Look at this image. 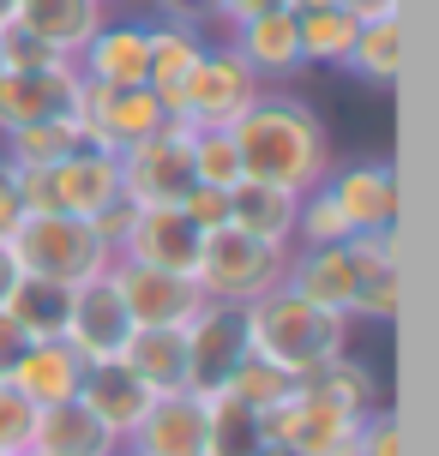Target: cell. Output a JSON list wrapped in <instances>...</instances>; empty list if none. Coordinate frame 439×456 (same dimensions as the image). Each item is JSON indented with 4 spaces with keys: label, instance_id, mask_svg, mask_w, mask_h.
I'll return each mask as SVG.
<instances>
[{
    "label": "cell",
    "instance_id": "cell-1",
    "mask_svg": "<svg viewBox=\"0 0 439 456\" xmlns=\"http://www.w3.org/2000/svg\"><path fill=\"white\" fill-rule=\"evenodd\" d=\"M235 151H241V175L247 181H271L289 192H313L331 175V126L319 109L295 91H265L247 102V114L229 126Z\"/></svg>",
    "mask_w": 439,
    "mask_h": 456
},
{
    "label": "cell",
    "instance_id": "cell-2",
    "mask_svg": "<svg viewBox=\"0 0 439 456\" xmlns=\"http://www.w3.org/2000/svg\"><path fill=\"white\" fill-rule=\"evenodd\" d=\"M355 337V319L344 313H325L313 300H301L295 289H271L247 306V348L259 361H271L289 379H307L313 366L337 361Z\"/></svg>",
    "mask_w": 439,
    "mask_h": 456
},
{
    "label": "cell",
    "instance_id": "cell-3",
    "mask_svg": "<svg viewBox=\"0 0 439 456\" xmlns=\"http://www.w3.org/2000/svg\"><path fill=\"white\" fill-rule=\"evenodd\" d=\"M283 271H289V247H271L259 234H241L235 223L211 228L199 240V265H193V282L205 300H223V306H253L259 295L283 289Z\"/></svg>",
    "mask_w": 439,
    "mask_h": 456
},
{
    "label": "cell",
    "instance_id": "cell-4",
    "mask_svg": "<svg viewBox=\"0 0 439 456\" xmlns=\"http://www.w3.org/2000/svg\"><path fill=\"white\" fill-rule=\"evenodd\" d=\"M12 252H19L24 276H43V282H61V289H79L115 265L109 240L96 234L85 216H24L19 234H12Z\"/></svg>",
    "mask_w": 439,
    "mask_h": 456
},
{
    "label": "cell",
    "instance_id": "cell-5",
    "mask_svg": "<svg viewBox=\"0 0 439 456\" xmlns=\"http://www.w3.org/2000/svg\"><path fill=\"white\" fill-rule=\"evenodd\" d=\"M259 91H265V78L223 37V43H205L199 67L186 72L181 91L169 96V120H186V126H235Z\"/></svg>",
    "mask_w": 439,
    "mask_h": 456
},
{
    "label": "cell",
    "instance_id": "cell-6",
    "mask_svg": "<svg viewBox=\"0 0 439 456\" xmlns=\"http://www.w3.org/2000/svg\"><path fill=\"white\" fill-rule=\"evenodd\" d=\"M120 192L127 205H181L193 192V126L186 120H162L151 138L133 151H120Z\"/></svg>",
    "mask_w": 439,
    "mask_h": 456
},
{
    "label": "cell",
    "instance_id": "cell-7",
    "mask_svg": "<svg viewBox=\"0 0 439 456\" xmlns=\"http://www.w3.org/2000/svg\"><path fill=\"white\" fill-rule=\"evenodd\" d=\"M169 120L162 109V96L151 85H127V91H109V85H85L79 91V114H72V126H79V144H96V151H133L139 138H151Z\"/></svg>",
    "mask_w": 439,
    "mask_h": 456
},
{
    "label": "cell",
    "instance_id": "cell-8",
    "mask_svg": "<svg viewBox=\"0 0 439 456\" xmlns=\"http://www.w3.org/2000/svg\"><path fill=\"white\" fill-rule=\"evenodd\" d=\"M247 354H253L247 348V306L205 300L186 319V396H217Z\"/></svg>",
    "mask_w": 439,
    "mask_h": 456
},
{
    "label": "cell",
    "instance_id": "cell-9",
    "mask_svg": "<svg viewBox=\"0 0 439 456\" xmlns=\"http://www.w3.org/2000/svg\"><path fill=\"white\" fill-rule=\"evenodd\" d=\"M133 313L120 306L115 282H109V271L91 276V282H79L67 300V324H61V342H67L72 354L85 366H103V361H120L127 354V342H133Z\"/></svg>",
    "mask_w": 439,
    "mask_h": 456
},
{
    "label": "cell",
    "instance_id": "cell-10",
    "mask_svg": "<svg viewBox=\"0 0 439 456\" xmlns=\"http://www.w3.org/2000/svg\"><path fill=\"white\" fill-rule=\"evenodd\" d=\"M109 282H115L120 306L133 313V324H175L181 330L205 295H199V282L181 271H157V265H133V258H115L109 265Z\"/></svg>",
    "mask_w": 439,
    "mask_h": 456
},
{
    "label": "cell",
    "instance_id": "cell-11",
    "mask_svg": "<svg viewBox=\"0 0 439 456\" xmlns=\"http://www.w3.org/2000/svg\"><path fill=\"white\" fill-rule=\"evenodd\" d=\"M79 91H85V78L72 61H54L37 72H0V133L30 126V120H72Z\"/></svg>",
    "mask_w": 439,
    "mask_h": 456
},
{
    "label": "cell",
    "instance_id": "cell-12",
    "mask_svg": "<svg viewBox=\"0 0 439 456\" xmlns=\"http://www.w3.org/2000/svg\"><path fill=\"white\" fill-rule=\"evenodd\" d=\"M361 258L349 252V240L337 247H289V271H283V289H295L301 300H313L325 313H355V295H361Z\"/></svg>",
    "mask_w": 439,
    "mask_h": 456
},
{
    "label": "cell",
    "instance_id": "cell-13",
    "mask_svg": "<svg viewBox=\"0 0 439 456\" xmlns=\"http://www.w3.org/2000/svg\"><path fill=\"white\" fill-rule=\"evenodd\" d=\"M325 192L337 199L349 234H392L397 228V175L392 162H349L325 175Z\"/></svg>",
    "mask_w": 439,
    "mask_h": 456
},
{
    "label": "cell",
    "instance_id": "cell-14",
    "mask_svg": "<svg viewBox=\"0 0 439 456\" xmlns=\"http://www.w3.org/2000/svg\"><path fill=\"white\" fill-rule=\"evenodd\" d=\"M120 451L127 456H205V396H186V390L151 396L145 420L120 438Z\"/></svg>",
    "mask_w": 439,
    "mask_h": 456
},
{
    "label": "cell",
    "instance_id": "cell-15",
    "mask_svg": "<svg viewBox=\"0 0 439 456\" xmlns=\"http://www.w3.org/2000/svg\"><path fill=\"white\" fill-rule=\"evenodd\" d=\"M54 199L61 216H103L109 205H120V157L115 151H96V144H72L67 157L54 162Z\"/></svg>",
    "mask_w": 439,
    "mask_h": 456
},
{
    "label": "cell",
    "instance_id": "cell-16",
    "mask_svg": "<svg viewBox=\"0 0 439 456\" xmlns=\"http://www.w3.org/2000/svg\"><path fill=\"white\" fill-rule=\"evenodd\" d=\"M199 228L186 223L175 205H151L133 216V228H127V240L115 247V258H133V265H157V271H181L193 276V265H199Z\"/></svg>",
    "mask_w": 439,
    "mask_h": 456
},
{
    "label": "cell",
    "instance_id": "cell-17",
    "mask_svg": "<svg viewBox=\"0 0 439 456\" xmlns=\"http://www.w3.org/2000/svg\"><path fill=\"white\" fill-rule=\"evenodd\" d=\"M72 67L85 85H109V91L145 85V19H103L96 37L72 54Z\"/></svg>",
    "mask_w": 439,
    "mask_h": 456
},
{
    "label": "cell",
    "instance_id": "cell-18",
    "mask_svg": "<svg viewBox=\"0 0 439 456\" xmlns=\"http://www.w3.org/2000/svg\"><path fill=\"white\" fill-rule=\"evenodd\" d=\"M79 379H85V361L72 354L61 337L48 342H24L19 361L6 366V385L19 390L30 409H54V403H72L79 396Z\"/></svg>",
    "mask_w": 439,
    "mask_h": 456
},
{
    "label": "cell",
    "instance_id": "cell-19",
    "mask_svg": "<svg viewBox=\"0 0 439 456\" xmlns=\"http://www.w3.org/2000/svg\"><path fill=\"white\" fill-rule=\"evenodd\" d=\"M229 43L259 78H295V72L307 67V61H301V37H295V6L253 12V19L229 24Z\"/></svg>",
    "mask_w": 439,
    "mask_h": 456
},
{
    "label": "cell",
    "instance_id": "cell-20",
    "mask_svg": "<svg viewBox=\"0 0 439 456\" xmlns=\"http://www.w3.org/2000/svg\"><path fill=\"white\" fill-rule=\"evenodd\" d=\"M109 19V6L103 0H19V19H12V30H24V37H37L43 48H54V54H79V48L96 37V24Z\"/></svg>",
    "mask_w": 439,
    "mask_h": 456
},
{
    "label": "cell",
    "instance_id": "cell-21",
    "mask_svg": "<svg viewBox=\"0 0 439 456\" xmlns=\"http://www.w3.org/2000/svg\"><path fill=\"white\" fill-rule=\"evenodd\" d=\"M79 403H85V409H91L115 438H127L145 420V409H151V390H145V379L127 372V361H103V366H85V379H79Z\"/></svg>",
    "mask_w": 439,
    "mask_h": 456
},
{
    "label": "cell",
    "instance_id": "cell-22",
    "mask_svg": "<svg viewBox=\"0 0 439 456\" xmlns=\"http://www.w3.org/2000/svg\"><path fill=\"white\" fill-rule=\"evenodd\" d=\"M30 451H37V456H120V438L109 433V427H103L79 396H72V403L37 409Z\"/></svg>",
    "mask_w": 439,
    "mask_h": 456
},
{
    "label": "cell",
    "instance_id": "cell-23",
    "mask_svg": "<svg viewBox=\"0 0 439 456\" xmlns=\"http://www.w3.org/2000/svg\"><path fill=\"white\" fill-rule=\"evenodd\" d=\"M295 390L307 396V403H325V409L349 414V420H368L373 409H379V372H373L368 361H355V354H337V361L313 366L307 379H295Z\"/></svg>",
    "mask_w": 439,
    "mask_h": 456
},
{
    "label": "cell",
    "instance_id": "cell-24",
    "mask_svg": "<svg viewBox=\"0 0 439 456\" xmlns=\"http://www.w3.org/2000/svg\"><path fill=\"white\" fill-rule=\"evenodd\" d=\"M295 205H301V192L271 186V181H235L229 186V223L241 234L271 240V247H295Z\"/></svg>",
    "mask_w": 439,
    "mask_h": 456
},
{
    "label": "cell",
    "instance_id": "cell-25",
    "mask_svg": "<svg viewBox=\"0 0 439 456\" xmlns=\"http://www.w3.org/2000/svg\"><path fill=\"white\" fill-rule=\"evenodd\" d=\"M127 372L145 379L151 396H169V390H186V324H139L133 342H127Z\"/></svg>",
    "mask_w": 439,
    "mask_h": 456
},
{
    "label": "cell",
    "instance_id": "cell-26",
    "mask_svg": "<svg viewBox=\"0 0 439 456\" xmlns=\"http://www.w3.org/2000/svg\"><path fill=\"white\" fill-rule=\"evenodd\" d=\"M205 30H186V24H145V85L162 96V109H169V96L186 85V72L199 67V54H205Z\"/></svg>",
    "mask_w": 439,
    "mask_h": 456
},
{
    "label": "cell",
    "instance_id": "cell-27",
    "mask_svg": "<svg viewBox=\"0 0 439 456\" xmlns=\"http://www.w3.org/2000/svg\"><path fill=\"white\" fill-rule=\"evenodd\" d=\"M355 30H361V19L344 12V6L295 0V37H301V61H307V67H344Z\"/></svg>",
    "mask_w": 439,
    "mask_h": 456
},
{
    "label": "cell",
    "instance_id": "cell-28",
    "mask_svg": "<svg viewBox=\"0 0 439 456\" xmlns=\"http://www.w3.org/2000/svg\"><path fill=\"white\" fill-rule=\"evenodd\" d=\"M397 67H403V30H397V12H379V19H361L355 43H349L344 72H355L361 85H397Z\"/></svg>",
    "mask_w": 439,
    "mask_h": 456
},
{
    "label": "cell",
    "instance_id": "cell-29",
    "mask_svg": "<svg viewBox=\"0 0 439 456\" xmlns=\"http://www.w3.org/2000/svg\"><path fill=\"white\" fill-rule=\"evenodd\" d=\"M259 451H265L259 409H247L229 390L205 396V456H259Z\"/></svg>",
    "mask_w": 439,
    "mask_h": 456
},
{
    "label": "cell",
    "instance_id": "cell-30",
    "mask_svg": "<svg viewBox=\"0 0 439 456\" xmlns=\"http://www.w3.org/2000/svg\"><path fill=\"white\" fill-rule=\"evenodd\" d=\"M67 300H72V289L43 282V276H24L12 289V300H6V319L19 324L24 342H48V337H61V324H67Z\"/></svg>",
    "mask_w": 439,
    "mask_h": 456
},
{
    "label": "cell",
    "instance_id": "cell-31",
    "mask_svg": "<svg viewBox=\"0 0 439 456\" xmlns=\"http://www.w3.org/2000/svg\"><path fill=\"white\" fill-rule=\"evenodd\" d=\"M72 144H79V126L72 120H30V126L0 133V162L6 168H54Z\"/></svg>",
    "mask_w": 439,
    "mask_h": 456
},
{
    "label": "cell",
    "instance_id": "cell-32",
    "mask_svg": "<svg viewBox=\"0 0 439 456\" xmlns=\"http://www.w3.org/2000/svg\"><path fill=\"white\" fill-rule=\"evenodd\" d=\"M235 181H247V175H241V151H235L229 126H193V186L229 192Z\"/></svg>",
    "mask_w": 439,
    "mask_h": 456
},
{
    "label": "cell",
    "instance_id": "cell-33",
    "mask_svg": "<svg viewBox=\"0 0 439 456\" xmlns=\"http://www.w3.org/2000/svg\"><path fill=\"white\" fill-rule=\"evenodd\" d=\"M337 240H349V223L319 181L313 192H301V205H295V247H337Z\"/></svg>",
    "mask_w": 439,
    "mask_h": 456
},
{
    "label": "cell",
    "instance_id": "cell-34",
    "mask_svg": "<svg viewBox=\"0 0 439 456\" xmlns=\"http://www.w3.org/2000/svg\"><path fill=\"white\" fill-rule=\"evenodd\" d=\"M229 396H241V403H247V409H271V403H283V396H289V390H295V379H289V372H277V366L271 361H259V354H247V361L235 366L229 372Z\"/></svg>",
    "mask_w": 439,
    "mask_h": 456
},
{
    "label": "cell",
    "instance_id": "cell-35",
    "mask_svg": "<svg viewBox=\"0 0 439 456\" xmlns=\"http://www.w3.org/2000/svg\"><path fill=\"white\" fill-rule=\"evenodd\" d=\"M397 306H403V282H397V271H373V276H361V295H355V313H349V319L392 324Z\"/></svg>",
    "mask_w": 439,
    "mask_h": 456
},
{
    "label": "cell",
    "instance_id": "cell-36",
    "mask_svg": "<svg viewBox=\"0 0 439 456\" xmlns=\"http://www.w3.org/2000/svg\"><path fill=\"white\" fill-rule=\"evenodd\" d=\"M30 433H37V409L0 379V456H24L30 451Z\"/></svg>",
    "mask_w": 439,
    "mask_h": 456
},
{
    "label": "cell",
    "instance_id": "cell-37",
    "mask_svg": "<svg viewBox=\"0 0 439 456\" xmlns=\"http://www.w3.org/2000/svg\"><path fill=\"white\" fill-rule=\"evenodd\" d=\"M162 24H186V30H217L223 24V0H151Z\"/></svg>",
    "mask_w": 439,
    "mask_h": 456
},
{
    "label": "cell",
    "instance_id": "cell-38",
    "mask_svg": "<svg viewBox=\"0 0 439 456\" xmlns=\"http://www.w3.org/2000/svg\"><path fill=\"white\" fill-rule=\"evenodd\" d=\"M175 210H181V216L199 228V234H211V228L229 223V192H217V186H193V192H186Z\"/></svg>",
    "mask_w": 439,
    "mask_h": 456
},
{
    "label": "cell",
    "instance_id": "cell-39",
    "mask_svg": "<svg viewBox=\"0 0 439 456\" xmlns=\"http://www.w3.org/2000/svg\"><path fill=\"white\" fill-rule=\"evenodd\" d=\"M355 456H403V433H397V414L373 409L361 420V438H355Z\"/></svg>",
    "mask_w": 439,
    "mask_h": 456
},
{
    "label": "cell",
    "instance_id": "cell-40",
    "mask_svg": "<svg viewBox=\"0 0 439 456\" xmlns=\"http://www.w3.org/2000/svg\"><path fill=\"white\" fill-rule=\"evenodd\" d=\"M133 216H139V205H127V199H120V205H109L103 216H91V228L103 234V240H109V252H115L120 240H127V228H133Z\"/></svg>",
    "mask_w": 439,
    "mask_h": 456
},
{
    "label": "cell",
    "instance_id": "cell-41",
    "mask_svg": "<svg viewBox=\"0 0 439 456\" xmlns=\"http://www.w3.org/2000/svg\"><path fill=\"white\" fill-rule=\"evenodd\" d=\"M24 223V205H19V186H12V175H6V162H0V240H12Z\"/></svg>",
    "mask_w": 439,
    "mask_h": 456
},
{
    "label": "cell",
    "instance_id": "cell-42",
    "mask_svg": "<svg viewBox=\"0 0 439 456\" xmlns=\"http://www.w3.org/2000/svg\"><path fill=\"white\" fill-rule=\"evenodd\" d=\"M24 282V265L19 252H12V240H0V313H6V300H12V289Z\"/></svg>",
    "mask_w": 439,
    "mask_h": 456
},
{
    "label": "cell",
    "instance_id": "cell-43",
    "mask_svg": "<svg viewBox=\"0 0 439 456\" xmlns=\"http://www.w3.org/2000/svg\"><path fill=\"white\" fill-rule=\"evenodd\" d=\"M277 6H295V0H223V30L253 19V12H277Z\"/></svg>",
    "mask_w": 439,
    "mask_h": 456
},
{
    "label": "cell",
    "instance_id": "cell-44",
    "mask_svg": "<svg viewBox=\"0 0 439 456\" xmlns=\"http://www.w3.org/2000/svg\"><path fill=\"white\" fill-rule=\"evenodd\" d=\"M19 348H24V337H19V324L0 313V379H6V366L19 361Z\"/></svg>",
    "mask_w": 439,
    "mask_h": 456
},
{
    "label": "cell",
    "instance_id": "cell-45",
    "mask_svg": "<svg viewBox=\"0 0 439 456\" xmlns=\"http://www.w3.org/2000/svg\"><path fill=\"white\" fill-rule=\"evenodd\" d=\"M319 6H344L355 19H379V12H397V0H319Z\"/></svg>",
    "mask_w": 439,
    "mask_h": 456
},
{
    "label": "cell",
    "instance_id": "cell-46",
    "mask_svg": "<svg viewBox=\"0 0 439 456\" xmlns=\"http://www.w3.org/2000/svg\"><path fill=\"white\" fill-rule=\"evenodd\" d=\"M12 19H19V0H0V37L12 30Z\"/></svg>",
    "mask_w": 439,
    "mask_h": 456
},
{
    "label": "cell",
    "instance_id": "cell-47",
    "mask_svg": "<svg viewBox=\"0 0 439 456\" xmlns=\"http://www.w3.org/2000/svg\"><path fill=\"white\" fill-rule=\"evenodd\" d=\"M259 456H295V451H289V444H271V438H265V451H259Z\"/></svg>",
    "mask_w": 439,
    "mask_h": 456
},
{
    "label": "cell",
    "instance_id": "cell-48",
    "mask_svg": "<svg viewBox=\"0 0 439 456\" xmlns=\"http://www.w3.org/2000/svg\"><path fill=\"white\" fill-rule=\"evenodd\" d=\"M103 6H127V0H103Z\"/></svg>",
    "mask_w": 439,
    "mask_h": 456
},
{
    "label": "cell",
    "instance_id": "cell-49",
    "mask_svg": "<svg viewBox=\"0 0 439 456\" xmlns=\"http://www.w3.org/2000/svg\"><path fill=\"white\" fill-rule=\"evenodd\" d=\"M0 72H6V54H0Z\"/></svg>",
    "mask_w": 439,
    "mask_h": 456
},
{
    "label": "cell",
    "instance_id": "cell-50",
    "mask_svg": "<svg viewBox=\"0 0 439 456\" xmlns=\"http://www.w3.org/2000/svg\"><path fill=\"white\" fill-rule=\"evenodd\" d=\"M24 456H37V451H24Z\"/></svg>",
    "mask_w": 439,
    "mask_h": 456
},
{
    "label": "cell",
    "instance_id": "cell-51",
    "mask_svg": "<svg viewBox=\"0 0 439 456\" xmlns=\"http://www.w3.org/2000/svg\"><path fill=\"white\" fill-rule=\"evenodd\" d=\"M120 456H127V451H120Z\"/></svg>",
    "mask_w": 439,
    "mask_h": 456
}]
</instances>
